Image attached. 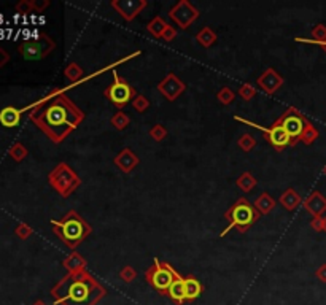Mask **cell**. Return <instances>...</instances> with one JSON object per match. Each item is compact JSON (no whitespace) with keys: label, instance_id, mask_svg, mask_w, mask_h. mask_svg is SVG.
<instances>
[{"label":"cell","instance_id":"obj_5","mask_svg":"<svg viewBox=\"0 0 326 305\" xmlns=\"http://www.w3.org/2000/svg\"><path fill=\"white\" fill-rule=\"evenodd\" d=\"M48 183L59 195H62V197H69V195H72L80 188L81 178L78 177V173H75L70 169L69 164L61 162V164H58L50 172Z\"/></svg>","mask_w":326,"mask_h":305},{"label":"cell","instance_id":"obj_45","mask_svg":"<svg viewBox=\"0 0 326 305\" xmlns=\"http://www.w3.org/2000/svg\"><path fill=\"white\" fill-rule=\"evenodd\" d=\"M32 305H46V302L45 300H35Z\"/></svg>","mask_w":326,"mask_h":305},{"label":"cell","instance_id":"obj_25","mask_svg":"<svg viewBox=\"0 0 326 305\" xmlns=\"http://www.w3.org/2000/svg\"><path fill=\"white\" fill-rule=\"evenodd\" d=\"M167 27H169V24L166 23L164 19H162L161 16H155V18L148 23L147 30H148L150 34L153 35L155 38H161L162 34H164V30H166Z\"/></svg>","mask_w":326,"mask_h":305},{"label":"cell","instance_id":"obj_21","mask_svg":"<svg viewBox=\"0 0 326 305\" xmlns=\"http://www.w3.org/2000/svg\"><path fill=\"white\" fill-rule=\"evenodd\" d=\"M167 296L175 302L177 305H183V302L187 300V292H184V281L183 277L177 278L172 283L170 288L167 289Z\"/></svg>","mask_w":326,"mask_h":305},{"label":"cell","instance_id":"obj_26","mask_svg":"<svg viewBox=\"0 0 326 305\" xmlns=\"http://www.w3.org/2000/svg\"><path fill=\"white\" fill-rule=\"evenodd\" d=\"M64 75H65V78H67L70 83H78V81L83 78L84 72H83V69L80 67V64L70 62V64L67 65V67H65Z\"/></svg>","mask_w":326,"mask_h":305},{"label":"cell","instance_id":"obj_10","mask_svg":"<svg viewBox=\"0 0 326 305\" xmlns=\"http://www.w3.org/2000/svg\"><path fill=\"white\" fill-rule=\"evenodd\" d=\"M234 119H236V121H239V123H244V124H247V126H252V127L261 130V132L264 134V137H267L269 143L272 145L277 151H282L284 148H287V146L291 145V140H290L288 134L285 132V129L282 127L277 121H275L272 126H270V127H264V126H261V124H258V123H253V121H248V119H244V118H241V116H234Z\"/></svg>","mask_w":326,"mask_h":305},{"label":"cell","instance_id":"obj_12","mask_svg":"<svg viewBox=\"0 0 326 305\" xmlns=\"http://www.w3.org/2000/svg\"><path fill=\"white\" fill-rule=\"evenodd\" d=\"M187 89V84H184L175 73L169 72L164 78L158 83V91L162 97H166L169 102H175L178 97Z\"/></svg>","mask_w":326,"mask_h":305},{"label":"cell","instance_id":"obj_31","mask_svg":"<svg viewBox=\"0 0 326 305\" xmlns=\"http://www.w3.org/2000/svg\"><path fill=\"white\" fill-rule=\"evenodd\" d=\"M237 94L244 100H252L253 97L256 95V89H255V86L252 83H244V84H241V88H239Z\"/></svg>","mask_w":326,"mask_h":305},{"label":"cell","instance_id":"obj_47","mask_svg":"<svg viewBox=\"0 0 326 305\" xmlns=\"http://www.w3.org/2000/svg\"><path fill=\"white\" fill-rule=\"evenodd\" d=\"M323 173H324V175H326V166H324V169H323Z\"/></svg>","mask_w":326,"mask_h":305},{"label":"cell","instance_id":"obj_19","mask_svg":"<svg viewBox=\"0 0 326 305\" xmlns=\"http://www.w3.org/2000/svg\"><path fill=\"white\" fill-rule=\"evenodd\" d=\"M280 204H282V207H284L285 210L295 212L299 205H302V199H301V195L298 194L296 189L288 188L284 194L280 195Z\"/></svg>","mask_w":326,"mask_h":305},{"label":"cell","instance_id":"obj_15","mask_svg":"<svg viewBox=\"0 0 326 305\" xmlns=\"http://www.w3.org/2000/svg\"><path fill=\"white\" fill-rule=\"evenodd\" d=\"M113 162H115V166L119 170H121L123 173H130L140 164V159H138V156L130 148H124V149H121L115 156Z\"/></svg>","mask_w":326,"mask_h":305},{"label":"cell","instance_id":"obj_13","mask_svg":"<svg viewBox=\"0 0 326 305\" xmlns=\"http://www.w3.org/2000/svg\"><path fill=\"white\" fill-rule=\"evenodd\" d=\"M110 5L119 16L130 23L147 8L148 2L147 0H112Z\"/></svg>","mask_w":326,"mask_h":305},{"label":"cell","instance_id":"obj_6","mask_svg":"<svg viewBox=\"0 0 326 305\" xmlns=\"http://www.w3.org/2000/svg\"><path fill=\"white\" fill-rule=\"evenodd\" d=\"M145 278L161 294H167V289L177 278H181V275L173 269L169 263H161L159 259L153 261V266L148 267L145 272Z\"/></svg>","mask_w":326,"mask_h":305},{"label":"cell","instance_id":"obj_9","mask_svg":"<svg viewBox=\"0 0 326 305\" xmlns=\"http://www.w3.org/2000/svg\"><path fill=\"white\" fill-rule=\"evenodd\" d=\"M307 121L309 119L295 107H290L288 110L277 119V123L285 129V132L288 134V137L291 140L290 146H295L301 140L302 130H304V127H306Z\"/></svg>","mask_w":326,"mask_h":305},{"label":"cell","instance_id":"obj_18","mask_svg":"<svg viewBox=\"0 0 326 305\" xmlns=\"http://www.w3.org/2000/svg\"><path fill=\"white\" fill-rule=\"evenodd\" d=\"M21 115H23V110H19V108L5 107L0 112V124L4 127H16L21 123Z\"/></svg>","mask_w":326,"mask_h":305},{"label":"cell","instance_id":"obj_14","mask_svg":"<svg viewBox=\"0 0 326 305\" xmlns=\"http://www.w3.org/2000/svg\"><path fill=\"white\" fill-rule=\"evenodd\" d=\"M256 83H258L259 88L263 89L264 94L272 95L282 88V86H284L285 80L278 72H275L272 67H269L267 70H264L263 73H261V76H258Z\"/></svg>","mask_w":326,"mask_h":305},{"label":"cell","instance_id":"obj_35","mask_svg":"<svg viewBox=\"0 0 326 305\" xmlns=\"http://www.w3.org/2000/svg\"><path fill=\"white\" fill-rule=\"evenodd\" d=\"M135 277H137V272L134 270V267H130V266H126L119 270V278H121L124 283H132L135 280Z\"/></svg>","mask_w":326,"mask_h":305},{"label":"cell","instance_id":"obj_17","mask_svg":"<svg viewBox=\"0 0 326 305\" xmlns=\"http://www.w3.org/2000/svg\"><path fill=\"white\" fill-rule=\"evenodd\" d=\"M86 259L77 253V251H73L72 255H69L67 258H65L62 261V267L67 270V274H77V272H83L86 270Z\"/></svg>","mask_w":326,"mask_h":305},{"label":"cell","instance_id":"obj_30","mask_svg":"<svg viewBox=\"0 0 326 305\" xmlns=\"http://www.w3.org/2000/svg\"><path fill=\"white\" fill-rule=\"evenodd\" d=\"M130 105H132V108L135 112H138V113H145L148 108H150V100L147 99L145 95H142V94H137L135 97H134V100L130 102Z\"/></svg>","mask_w":326,"mask_h":305},{"label":"cell","instance_id":"obj_16","mask_svg":"<svg viewBox=\"0 0 326 305\" xmlns=\"http://www.w3.org/2000/svg\"><path fill=\"white\" fill-rule=\"evenodd\" d=\"M302 205L313 218H317L326 212V197L320 191H313L309 194V197L302 202Z\"/></svg>","mask_w":326,"mask_h":305},{"label":"cell","instance_id":"obj_22","mask_svg":"<svg viewBox=\"0 0 326 305\" xmlns=\"http://www.w3.org/2000/svg\"><path fill=\"white\" fill-rule=\"evenodd\" d=\"M255 209L258 210L259 215H269L270 212L274 210V207H275V200L270 197V195L267 192H263V194H259L256 200H255Z\"/></svg>","mask_w":326,"mask_h":305},{"label":"cell","instance_id":"obj_24","mask_svg":"<svg viewBox=\"0 0 326 305\" xmlns=\"http://www.w3.org/2000/svg\"><path fill=\"white\" fill-rule=\"evenodd\" d=\"M216 34L212 30V27H204L202 30H199V34L196 35V40H198V43L202 46V48H210L212 45H215L216 43Z\"/></svg>","mask_w":326,"mask_h":305},{"label":"cell","instance_id":"obj_36","mask_svg":"<svg viewBox=\"0 0 326 305\" xmlns=\"http://www.w3.org/2000/svg\"><path fill=\"white\" fill-rule=\"evenodd\" d=\"M312 40L313 41H324L326 40V26L317 24L312 29Z\"/></svg>","mask_w":326,"mask_h":305},{"label":"cell","instance_id":"obj_39","mask_svg":"<svg viewBox=\"0 0 326 305\" xmlns=\"http://www.w3.org/2000/svg\"><path fill=\"white\" fill-rule=\"evenodd\" d=\"M173 38H177V29L175 27H172V26H169L166 30H164V34H162V37H161V40H164V41H172Z\"/></svg>","mask_w":326,"mask_h":305},{"label":"cell","instance_id":"obj_20","mask_svg":"<svg viewBox=\"0 0 326 305\" xmlns=\"http://www.w3.org/2000/svg\"><path fill=\"white\" fill-rule=\"evenodd\" d=\"M183 281H184V292H187V300H196L202 294V291H204L202 283L196 277H193V275L183 277Z\"/></svg>","mask_w":326,"mask_h":305},{"label":"cell","instance_id":"obj_46","mask_svg":"<svg viewBox=\"0 0 326 305\" xmlns=\"http://www.w3.org/2000/svg\"><path fill=\"white\" fill-rule=\"evenodd\" d=\"M323 232H326V216L323 218Z\"/></svg>","mask_w":326,"mask_h":305},{"label":"cell","instance_id":"obj_42","mask_svg":"<svg viewBox=\"0 0 326 305\" xmlns=\"http://www.w3.org/2000/svg\"><path fill=\"white\" fill-rule=\"evenodd\" d=\"M295 40L299 41V43H310V45H318V46H321V48L324 49V53H326V40H324V41H313L312 38H302V37H296Z\"/></svg>","mask_w":326,"mask_h":305},{"label":"cell","instance_id":"obj_37","mask_svg":"<svg viewBox=\"0 0 326 305\" xmlns=\"http://www.w3.org/2000/svg\"><path fill=\"white\" fill-rule=\"evenodd\" d=\"M16 235L21 238V240H26V238H29L30 235H32V227L29 226V224H26V223H21V224H18V227H16Z\"/></svg>","mask_w":326,"mask_h":305},{"label":"cell","instance_id":"obj_4","mask_svg":"<svg viewBox=\"0 0 326 305\" xmlns=\"http://www.w3.org/2000/svg\"><path fill=\"white\" fill-rule=\"evenodd\" d=\"M259 216L261 215L255 209V205L250 204L245 197H241L229 210L224 213V218L229 221V224H227V227L220 235L224 237L227 232H231L236 227H237L239 232H247L248 229L259 220Z\"/></svg>","mask_w":326,"mask_h":305},{"label":"cell","instance_id":"obj_44","mask_svg":"<svg viewBox=\"0 0 326 305\" xmlns=\"http://www.w3.org/2000/svg\"><path fill=\"white\" fill-rule=\"evenodd\" d=\"M8 62H10V54H8V51L4 49V48H0V69L5 67V65H7Z\"/></svg>","mask_w":326,"mask_h":305},{"label":"cell","instance_id":"obj_27","mask_svg":"<svg viewBox=\"0 0 326 305\" xmlns=\"http://www.w3.org/2000/svg\"><path fill=\"white\" fill-rule=\"evenodd\" d=\"M318 130H317V127H315L310 121H307V124H306V127H304V130H302V135H301V140L299 141H302L304 145H312L315 140L318 138Z\"/></svg>","mask_w":326,"mask_h":305},{"label":"cell","instance_id":"obj_28","mask_svg":"<svg viewBox=\"0 0 326 305\" xmlns=\"http://www.w3.org/2000/svg\"><path fill=\"white\" fill-rule=\"evenodd\" d=\"M110 123H112V126H113L116 130H124V129L130 124V118H129L127 113H124L123 110H118V112L112 116Z\"/></svg>","mask_w":326,"mask_h":305},{"label":"cell","instance_id":"obj_8","mask_svg":"<svg viewBox=\"0 0 326 305\" xmlns=\"http://www.w3.org/2000/svg\"><path fill=\"white\" fill-rule=\"evenodd\" d=\"M56 49V41L46 34H38V38L26 40L19 45V54L27 61H40Z\"/></svg>","mask_w":326,"mask_h":305},{"label":"cell","instance_id":"obj_3","mask_svg":"<svg viewBox=\"0 0 326 305\" xmlns=\"http://www.w3.org/2000/svg\"><path fill=\"white\" fill-rule=\"evenodd\" d=\"M51 226L54 234L65 243V246H69L72 249L81 245L84 238L92 232L91 224H88V221H84L83 216H80V213L75 210L65 213L61 220H53Z\"/></svg>","mask_w":326,"mask_h":305},{"label":"cell","instance_id":"obj_34","mask_svg":"<svg viewBox=\"0 0 326 305\" xmlns=\"http://www.w3.org/2000/svg\"><path fill=\"white\" fill-rule=\"evenodd\" d=\"M150 137L153 138L155 141H162L167 137V129L162 126V124H155L153 127L150 129Z\"/></svg>","mask_w":326,"mask_h":305},{"label":"cell","instance_id":"obj_32","mask_svg":"<svg viewBox=\"0 0 326 305\" xmlns=\"http://www.w3.org/2000/svg\"><path fill=\"white\" fill-rule=\"evenodd\" d=\"M237 145H239V148H241L242 151L248 152V151H252L256 146V138L253 135H250V134H244L241 138H239Z\"/></svg>","mask_w":326,"mask_h":305},{"label":"cell","instance_id":"obj_11","mask_svg":"<svg viewBox=\"0 0 326 305\" xmlns=\"http://www.w3.org/2000/svg\"><path fill=\"white\" fill-rule=\"evenodd\" d=\"M169 18L175 23L180 29H188L196 19L199 18V10L196 8L190 0H180L169 12Z\"/></svg>","mask_w":326,"mask_h":305},{"label":"cell","instance_id":"obj_40","mask_svg":"<svg viewBox=\"0 0 326 305\" xmlns=\"http://www.w3.org/2000/svg\"><path fill=\"white\" fill-rule=\"evenodd\" d=\"M51 5V2L50 0H32V8L34 10H37L38 13H41L43 10L45 8H48Z\"/></svg>","mask_w":326,"mask_h":305},{"label":"cell","instance_id":"obj_33","mask_svg":"<svg viewBox=\"0 0 326 305\" xmlns=\"http://www.w3.org/2000/svg\"><path fill=\"white\" fill-rule=\"evenodd\" d=\"M8 152H10V156H12L15 161L21 162V161H23V159L27 156V148H26L23 143H19V141H18V143H15L12 148H10Z\"/></svg>","mask_w":326,"mask_h":305},{"label":"cell","instance_id":"obj_43","mask_svg":"<svg viewBox=\"0 0 326 305\" xmlns=\"http://www.w3.org/2000/svg\"><path fill=\"white\" fill-rule=\"evenodd\" d=\"M315 277H317L321 283H326V264H321L317 270H315Z\"/></svg>","mask_w":326,"mask_h":305},{"label":"cell","instance_id":"obj_1","mask_svg":"<svg viewBox=\"0 0 326 305\" xmlns=\"http://www.w3.org/2000/svg\"><path fill=\"white\" fill-rule=\"evenodd\" d=\"M27 110H30V121L53 143H61L84 121V113L61 89L53 91L32 107L23 108V112Z\"/></svg>","mask_w":326,"mask_h":305},{"label":"cell","instance_id":"obj_7","mask_svg":"<svg viewBox=\"0 0 326 305\" xmlns=\"http://www.w3.org/2000/svg\"><path fill=\"white\" fill-rule=\"evenodd\" d=\"M104 94L112 105H115L118 110H123L127 104L134 100L138 92L134 86H130L124 78H121L118 72H113V83L108 86Z\"/></svg>","mask_w":326,"mask_h":305},{"label":"cell","instance_id":"obj_2","mask_svg":"<svg viewBox=\"0 0 326 305\" xmlns=\"http://www.w3.org/2000/svg\"><path fill=\"white\" fill-rule=\"evenodd\" d=\"M56 305H97L105 296L107 289L88 270L67 274L51 289Z\"/></svg>","mask_w":326,"mask_h":305},{"label":"cell","instance_id":"obj_38","mask_svg":"<svg viewBox=\"0 0 326 305\" xmlns=\"http://www.w3.org/2000/svg\"><path fill=\"white\" fill-rule=\"evenodd\" d=\"M16 12L21 15H27L30 12H34V8H32V0H21L19 4H16Z\"/></svg>","mask_w":326,"mask_h":305},{"label":"cell","instance_id":"obj_23","mask_svg":"<svg viewBox=\"0 0 326 305\" xmlns=\"http://www.w3.org/2000/svg\"><path fill=\"white\" fill-rule=\"evenodd\" d=\"M256 184H258V180L253 177V173H250V172H244L242 175L236 180V186L244 192L253 191L256 188Z\"/></svg>","mask_w":326,"mask_h":305},{"label":"cell","instance_id":"obj_41","mask_svg":"<svg viewBox=\"0 0 326 305\" xmlns=\"http://www.w3.org/2000/svg\"><path fill=\"white\" fill-rule=\"evenodd\" d=\"M310 227L313 229V231H317V232H323V216L312 218Z\"/></svg>","mask_w":326,"mask_h":305},{"label":"cell","instance_id":"obj_29","mask_svg":"<svg viewBox=\"0 0 326 305\" xmlns=\"http://www.w3.org/2000/svg\"><path fill=\"white\" fill-rule=\"evenodd\" d=\"M216 99H218V102L223 105H229L236 100V92L231 88L224 86V88H221L218 92H216Z\"/></svg>","mask_w":326,"mask_h":305}]
</instances>
